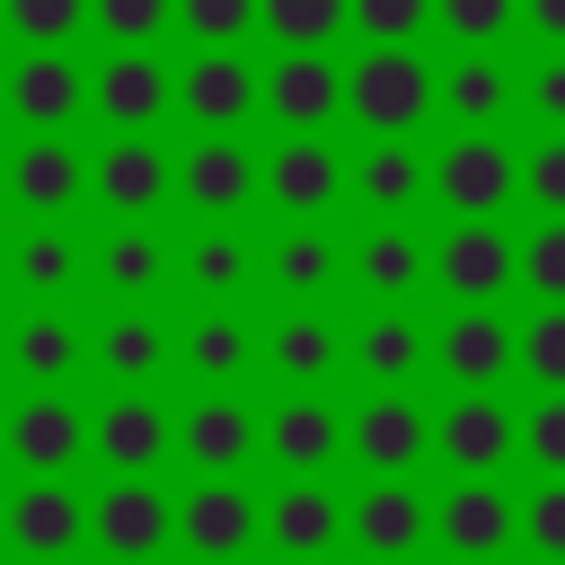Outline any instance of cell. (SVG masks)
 Segmentation results:
<instances>
[{"mask_svg":"<svg viewBox=\"0 0 565 565\" xmlns=\"http://www.w3.org/2000/svg\"><path fill=\"white\" fill-rule=\"evenodd\" d=\"M9 185H18V203H26L35 221L71 212V194H79V159H71V141H26L18 168H9Z\"/></svg>","mask_w":565,"mask_h":565,"instance_id":"cell-23","label":"cell"},{"mask_svg":"<svg viewBox=\"0 0 565 565\" xmlns=\"http://www.w3.org/2000/svg\"><path fill=\"white\" fill-rule=\"evenodd\" d=\"M256 441H274V459H282V468H327V459H335V441H344V424H335L318 397H282V406H274V424H265Z\"/></svg>","mask_w":565,"mask_h":565,"instance_id":"cell-22","label":"cell"},{"mask_svg":"<svg viewBox=\"0 0 565 565\" xmlns=\"http://www.w3.org/2000/svg\"><path fill=\"white\" fill-rule=\"evenodd\" d=\"M441 539H450L459 556H486V547H503V539H512V503L486 486V468H477L468 486H450V494H441Z\"/></svg>","mask_w":565,"mask_h":565,"instance_id":"cell-20","label":"cell"},{"mask_svg":"<svg viewBox=\"0 0 565 565\" xmlns=\"http://www.w3.org/2000/svg\"><path fill=\"white\" fill-rule=\"evenodd\" d=\"M177 441H185V459H194L203 477H230V468L256 450V415H247L238 397H203V406L185 415V433H177Z\"/></svg>","mask_w":565,"mask_h":565,"instance_id":"cell-18","label":"cell"},{"mask_svg":"<svg viewBox=\"0 0 565 565\" xmlns=\"http://www.w3.org/2000/svg\"><path fill=\"white\" fill-rule=\"evenodd\" d=\"M97 115H106L115 132H150V124L168 115V71L150 62V44H124V53L97 71Z\"/></svg>","mask_w":565,"mask_h":565,"instance_id":"cell-9","label":"cell"},{"mask_svg":"<svg viewBox=\"0 0 565 565\" xmlns=\"http://www.w3.org/2000/svg\"><path fill=\"white\" fill-rule=\"evenodd\" d=\"M159 194H168V159H159V141H106V159H97V203L115 212V221H141V212H159Z\"/></svg>","mask_w":565,"mask_h":565,"instance_id":"cell-11","label":"cell"},{"mask_svg":"<svg viewBox=\"0 0 565 565\" xmlns=\"http://www.w3.org/2000/svg\"><path fill=\"white\" fill-rule=\"evenodd\" d=\"M0 18H9L26 44H62V35L88 18V0H0Z\"/></svg>","mask_w":565,"mask_h":565,"instance_id":"cell-42","label":"cell"},{"mask_svg":"<svg viewBox=\"0 0 565 565\" xmlns=\"http://www.w3.org/2000/svg\"><path fill=\"white\" fill-rule=\"evenodd\" d=\"M512 194H530L539 212H565V141H539V150H530V168L512 177Z\"/></svg>","mask_w":565,"mask_h":565,"instance_id":"cell-46","label":"cell"},{"mask_svg":"<svg viewBox=\"0 0 565 565\" xmlns=\"http://www.w3.org/2000/svg\"><path fill=\"white\" fill-rule=\"evenodd\" d=\"M512 282H530L539 300H565V212L530 230V247H512Z\"/></svg>","mask_w":565,"mask_h":565,"instance_id":"cell-38","label":"cell"},{"mask_svg":"<svg viewBox=\"0 0 565 565\" xmlns=\"http://www.w3.org/2000/svg\"><path fill=\"white\" fill-rule=\"evenodd\" d=\"M441 371L450 380H468V388H494L503 371H512V327L494 318V309H459L450 327H441Z\"/></svg>","mask_w":565,"mask_h":565,"instance_id":"cell-15","label":"cell"},{"mask_svg":"<svg viewBox=\"0 0 565 565\" xmlns=\"http://www.w3.org/2000/svg\"><path fill=\"white\" fill-rule=\"evenodd\" d=\"M256 97L274 106V124H282V132H318V124L344 106V71H335L318 44H291V53L256 79Z\"/></svg>","mask_w":565,"mask_h":565,"instance_id":"cell-2","label":"cell"},{"mask_svg":"<svg viewBox=\"0 0 565 565\" xmlns=\"http://www.w3.org/2000/svg\"><path fill=\"white\" fill-rule=\"evenodd\" d=\"M335 353H344V335H335L318 309H300V318H282V327H274V371H282V380H300V388H309V380H327V371H335Z\"/></svg>","mask_w":565,"mask_h":565,"instance_id":"cell-30","label":"cell"},{"mask_svg":"<svg viewBox=\"0 0 565 565\" xmlns=\"http://www.w3.org/2000/svg\"><path fill=\"white\" fill-rule=\"evenodd\" d=\"M512 362H521L539 388H565V300H539V318L512 335Z\"/></svg>","mask_w":565,"mask_h":565,"instance_id":"cell-34","label":"cell"},{"mask_svg":"<svg viewBox=\"0 0 565 565\" xmlns=\"http://www.w3.org/2000/svg\"><path fill=\"white\" fill-rule=\"evenodd\" d=\"M97 362H106L124 388H132V380L150 388V380H159V362H168V335H159L150 318H115V327L97 335Z\"/></svg>","mask_w":565,"mask_h":565,"instance_id":"cell-31","label":"cell"},{"mask_svg":"<svg viewBox=\"0 0 565 565\" xmlns=\"http://www.w3.org/2000/svg\"><path fill=\"white\" fill-rule=\"evenodd\" d=\"M353 459L362 468H380V477H397V468H415L424 459V406L415 397H371L362 415H353Z\"/></svg>","mask_w":565,"mask_h":565,"instance_id":"cell-13","label":"cell"},{"mask_svg":"<svg viewBox=\"0 0 565 565\" xmlns=\"http://www.w3.org/2000/svg\"><path fill=\"white\" fill-rule=\"evenodd\" d=\"M353 362H362L371 380H388V388H397L406 371H424V327H415L406 309H380V318L353 335Z\"/></svg>","mask_w":565,"mask_h":565,"instance_id":"cell-28","label":"cell"},{"mask_svg":"<svg viewBox=\"0 0 565 565\" xmlns=\"http://www.w3.org/2000/svg\"><path fill=\"white\" fill-rule=\"evenodd\" d=\"M9 106H18L35 132H53V124H71V115H79V71H71L53 44H35V53L9 71Z\"/></svg>","mask_w":565,"mask_h":565,"instance_id":"cell-17","label":"cell"},{"mask_svg":"<svg viewBox=\"0 0 565 565\" xmlns=\"http://www.w3.org/2000/svg\"><path fill=\"white\" fill-rule=\"evenodd\" d=\"M530 106H539V124H565V62H547L530 79Z\"/></svg>","mask_w":565,"mask_h":565,"instance_id":"cell-48","label":"cell"},{"mask_svg":"<svg viewBox=\"0 0 565 565\" xmlns=\"http://www.w3.org/2000/svg\"><path fill=\"white\" fill-rule=\"evenodd\" d=\"M79 530H88V521H79V503H71V486H53V477H35V486L9 503V539H18L26 556H62Z\"/></svg>","mask_w":565,"mask_h":565,"instance_id":"cell-19","label":"cell"},{"mask_svg":"<svg viewBox=\"0 0 565 565\" xmlns=\"http://www.w3.org/2000/svg\"><path fill=\"white\" fill-rule=\"evenodd\" d=\"M512 441H521L547 477H565V388H547V406H539V415H512Z\"/></svg>","mask_w":565,"mask_h":565,"instance_id":"cell-40","label":"cell"},{"mask_svg":"<svg viewBox=\"0 0 565 565\" xmlns=\"http://www.w3.org/2000/svg\"><path fill=\"white\" fill-rule=\"evenodd\" d=\"M433 441H441V459L450 468H503V450H512V415H503V397H486V388H468L441 424H433Z\"/></svg>","mask_w":565,"mask_h":565,"instance_id":"cell-14","label":"cell"},{"mask_svg":"<svg viewBox=\"0 0 565 565\" xmlns=\"http://www.w3.org/2000/svg\"><path fill=\"white\" fill-rule=\"evenodd\" d=\"M424 9H433V0H344V18H353L371 44H406V35L424 26Z\"/></svg>","mask_w":565,"mask_h":565,"instance_id":"cell-44","label":"cell"},{"mask_svg":"<svg viewBox=\"0 0 565 565\" xmlns=\"http://www.w3.org/2000/svg\"><path fill=\"white\" fill-rule=\"evenodd\" d=\"M185 274H194L203 291H238V282L256 274V247H247V238H238V230L221 221V230H203V238H194V256H185Z\"/></svg>","mask_w":565,"mask_h":565,"instance_id":"cell-36","label":"cell"},{"mask_svg":"<svg viewBox=\"0 0 565 565\" xmlns=\"http://www.w3.org/2000/svg\"><path fill=\"white\" fill-rule=\"evenodd\" d=\"M9 265H18V282H26V291H44V300H53V291H71L79 247H71V230H53V221H44V230H26V238H18V256H9Z\"/></svg>","mask_w":565,"mask_h":565,"instance_id":"cell-33","label":"cell"},{"mask_svg":"<svg viewBox=\"0 0 565 565\" xmlns=\"http://www.w3.org/2000/svg\"><path fill=\"white\" fill-rule=\"evenodd\" d=\"M335 274H344V247L318 230V212H309L300 230H282V238H274V282H282V291H327Z\"/></svg>","mask_w":565,"mask_h":565,"instance_id":"cell-27","label":"cell"},{"mask_svg":"<svg viewBox=\"0 0 565 565\" xmlns=\"http://www.w3.org/2000/svg\"><path fill=\"white\" fill-rule=\"evenodd\" d=\"M353 539H362L371 556H406V547H424V494H406V486H371V494L353 503Z\"/></svg>","mask_w":565,"mask_h":565,"instance_id":"cell-25","label":"cell"},{"mask_svg":"<svg viewBox=\"0 0 565 565\" xmlns=\"http://www.w3.org/2000/svg\"><path fill=\"white\" fill-rule=\"evenodd\" d=\"M353 185H362V203H371V212H406V203L424 194V159H415L397 132H380V141H371V159L353 168Z\"/></svg>","mask_w":565,"mask_h":565,"instance_id":"cell-26","label":"cell"},{"mask_svg":"<svg viewBox=\"0 0 565 565\" xmlns=\"http://www.w3.org/2000/svg\"><path fill=\"white\" fill-rule=\"evenodd\" d=\"M88 18H97L115 44H150V35L177 18V0H88Z\"/></svg>","mask_w":565,"mask_h":565,"instance_id":"cell-41","label":"cell"},{"mask_svg":"<svg viewBox=\"0 0 565 565\" xmlns=\"http://www.w3.org/2000/svg\"><path fill=\"white\" fill-rule=\"evenodd\" d=\"M194 556H238V547H256V494H238L230 477H203L185 503H177V521H168Z\"/></svg>","mask_w":565,"mask_h":565,"instance_id":"cell-6","label":"cell"},{"mask_svg":"<svg viewBox=\"0 0 565 565\" xmlns=\"http://www.w3.org/2000/svg\"><path fill=\"white\" fill-rule=\"evenodd\" d=\"M521 18H530L539 35H556V44H565V0H521Z\"/></svg>","mask_w":565,"mask_h":565,"instance_id":"cell-49","label":"cell"},{"mask_svg":"<svg viewBox=\"0 0 565 565\" xmlns=\"http://www.w3.org/2000/svg\"><path fill=\"white\" fill-rule=\"evenodd\" d=\"M503 97H512V79H503L494 62H450V79H441V106H450L459 124H494Z\"/></svg>","mask_w":565,"mask_h":565,"instance_id":"cell-35","label":"cell"},{"mask_svg":"<svg viewBox=\"0 0 565 565\" xmlns=\"http://www.w3.org/2000/svg\"><path fill=\"white\" fill-rule=\"evenodd\" d=\"M177 18L203 35V44H238L256 26V0H177Z\"/></svg>","mask_w":565,"mask_h":565,"instance_id":"cell-45","label":"cell"},{"mask_svg":"<svg viewBox=\"0 0 565 565\" xmlns=\"http://www.w3.org/2000/svg\"><path fill=\"white\" fill-rule=\"evenodd\" d=\"M353 282H362V291H380V300L415 291V282H424V238H415V230H397V221H380V230L353 247Z\"/></svg>","mask_w":565,"mask_h":565,"instance_id":"cell-24","label":"cell"},{"mask_svg":"<svg viewBox=\"0 0 565 565\" xmlns=\"http://www.w3.org/2000/svg\"><path fill=\"white\" fill-rule=\"evenodd\" d=\"M159 274H168L159 238H150L141 221H115L106 247H97V282H106V291H159Z\"/></svg>","mask_w":565,"mask_h":565,"instance_id":"cell-29","label":"cell"},{"mask_svg":"<svg viewBox=\"0 0 565 565\" xmlns=\"http://www.w3.org/2000/svg\"><path fill=\"white\" fill-rule=\"evenodd\" d=\"M88 441H97V459H106V468H141V477H150V468L168 459V441H177V433H168V415H159L150 397H115V406L97 415V433H88Z\"/></svg>","mask_w":565,"mask_h":565,"instance_id":"cell-16","label":"cell"},{"mask_svg":"<svg viewBox=\"0 0 565 565\" xmlns=\"http://www.w3.org/2000/svg\"><path fill=\"white\" fill-rule=\"evenodd\" d=\"M256 18L282 35V44H327L344 26V0H256Z\"/></svg>","mask_w":565,"mask_h":565,"instance_id":"cell-39","label":"cell"},{"mask_svg":"<svg viewBox=\"0 0 565 565\" xmlns=\"http://www.w3.org/2000/svg\"><path fill=\"white\" fill-rule=\"evenodd\" d=\"M88 530H97V547H115V556H150V547L168 539V503L141 486V468H115V486H106L97 512H88Z\"/></svg>","mask_w":565,"mask_h":565,"instance_id":"cell-10","label":"cell"},{"mask_svg":"<svg viewBox=\"0 0 565 565\" xmlns=\"http://www.w3.org/2000/svg\"><path fill=\"white\" fill-rule=\"evenodd\" d=\"M521 539H530V547H547V556H565V477H547V486L530 494V521H521Z\"/></svg>","mask_w":565,"mask_h":565,"instance_id":"cell-47","label":"cell"},{"mask_svg":"<svg viewBox=\"0 0 565 565\" xmlns=\"http://www.w3.org/2000/svg\"><path fill=\"white\" fill-rule=\"evenodd\" d=\"M203 132H230V124H247L256 115V71L230 53V44H203V62H185V79L168 88Z\"/></svg>","mask_w":565,"mask_h":565,"instance_id":"cell-4","label":"cell"},{"mask_svg":"<svg viewBox=\"0 0 565 565\" xmlns=\"http://www.w3.org/2000/svg\"><path fill=\"white\" fill-rule=\"evenodd\" d=\"M512 177H521V168H512V150H503L486 124H468V132L441 150V168H433V185H441L450 212H503V203H512Z\"/></svg>","mask_w":565,"mask_h":565,"instance_id":"cell-3","label":"cell"},{"mask_svg":"<svg viewBox=\"0 0 565 565\" xmlns=\"http://www.w3.org/2000/svg\"><path fill=\"white\" fill-rule=\"evenodd\" d=\"M274 547L282 556H327L335 539H344V503L327 494V486H291V494H274Z\"/></svg>","mask_w":565,"mask_h":565,"instance_id":"cell-21","label":"cell"},{"mask_svg":"<svg viewBox=\"0 0 565 565\" xmlns=\"http://www.w3.org/2000/svg\"><path fill=\"white\" fill-rule=\"evenodd\" d=\"M185 362H194V380H203V388H230V380L247 371V327H238V318H194Z\"/></svg>","mask_w":565,"mask_h":565,"instance_id":"cell-32","label":"cell"},{"mask_svg":"<svg viewBox=\"0 0 565 565\" xmlns=\"http://www.w3.org/2000/svg\"><path fill=\"white\" fill-rule=\"evenodd\" d=\"M433 274H441V291H459V300H494V291L512 282V238H503L486 212H468V221L441 238Z\"/></svg>","mask_w":565,"mask_h":565,"instance_id":"cell-8","label":"cell"},{"mask_svg":"<svg viewBox=\"0 0 565 565\" xmlns=\"http://www.w3.org/2000/svg\"><path fill=\"white\" fill-rule=\"evenodd\" d=\"M71 353H79L71 318H53V309H44V318H26V327H18V371H26V380H44V388H53V380H71Z\"/></svg>","mask_w":565,"mask_h":565,"instance_id":"cell-37","label":"cell"},{"mask_svg":"<svg viewBox=\"0 0 565 565\" xmlns=\"http://www.w3.org/2000/svg\"><path fill=\"white\" fill-rule=\"evenodd\" d=\"M433 18H441L459 44H486V35H503V26L521 18V0H433Z\"/></svg>","mask_w":565,"mask_h":565,"instance_id":"cell-43","label":"cell"},{"mask_svg":"<svg viewBox=\"0 0 565 565\" xmlns=\"http://www.w3.org/2000/svg\"><path fill=\"white\" fill-rule=\"evenodd\" d=\"M79 441H88V433H79V406H71V397H53V388H35V397L9 415V450H18L35 477L71 468V459H79Z\"/></svg>","mask_w":565,"mask_h":565,"instance_id":"cell-12","label":"cell"},{"mask_svg":"<svg viewBox=\"0 0 565 565\" xmlns=\"http://www.w3.org/2000/svg\"><path fill=\"white\" fill-rule=\"evenodd\" d=\"M344 106H353V124H371V132H415L424 106H433V71H424L406 44H380L371 62H353Z\"/></svg>","mask_w":565,"mask_h":565,"instance_id":"cell-1","label":"cell"},{"mask_svg":"<svg viewBox=\"0 0 565 565\" xmlns=\"http://www.w3.org/2000/svg\"><path fill=\"white\" fill-rule=\"evenodd\" d=\"M256 185H265L291 221H309V212H327V203L344 194V159H335L327 141H309V132H300V141H282V150L256 168Z\"/></svg>","mask_w":565,"mask_h":565,"instance_id":"cell-7","label":"cell"},{"mask_svg":"<svg viewBox=\"0 0 565 565\" xmlns=\"http://www.w3.org/2000/svg\"><path fill=\"white\" fill-rule=\"evenodd\" d=\"M168 185H177L194 212H212V221H238V212L256 203V159H247L230 132H212V141H194V150H185V168H177Z\"/></svg>","mask_w":565,"mask_h":565,"instance_id":"cell-5","label":"cell"}]
</instances>
